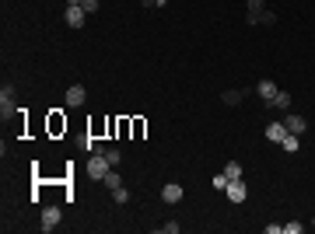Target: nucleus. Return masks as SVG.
Returning <instances> with one entry per match:
<instances>
[{"label": "nucleus", "instance_id": "7", "mask_svg": "<svg viewBox=\"0 0 315 234\" xmlns=\"http://www.w3.org/2000/svg\"><path fill=\"white\" fill-rule=\"evenodd\" d=\"M284 137H287V126H284V122H270V126H266V140L284 143Z\"/></svg>", "mask_w": 315, "mask_h": 234}, {"label": "nucleus", "instance_id": "26", "mask_svg": "<svg viewBox=\"0 0 315 234\" xmlns=\"http://www.w3.org/2000/svg\"><path fill=\"white\" fill-rule=\"evenodd\" d=\"M154 4H158V7H165V4H168V0H154Z\"/></svg>", "mask_w": 315, "mask_h": 234}, {"label": "nucleus", "instance_id": "19", "mask_svg": "<svg viewBox=\"0 0 315 234\" xmlns=\"http://www.w3.org/2000/svg\"><path fill=\"white\" fill-rule=\"evenodd\" d=\"M158 231H161V234H179V224H175V220H165Z\"/></svg>", "mask_w": 315, "mask_h": 234}, {"label": "nucleus", "instance_id": "8", "mask_svg": "<svg viewBox=\"0 0 315 234\" xmlns=\"http://www.w3.org/2000/svg\"><path fill=\"white\" fill-rule=\"evenodd\" d=\"M161 199H165V203H179V199H182V185H179V182H168V185L161 189Z\"/></svg>", "mask_w": 315, "mask_h": 234}, {"label": "nucleus", "instance_id": "22", "mask_svg": "<svg viewBox=\"0 0 315 234\" xmlns=\"http://www.w3.org/2000/svg\"><path fill=\"white\" fill-rule=\"evenodd\" d=\"M81 7H84V14H95V11H99V0H81Z\"/></svg>", "mask_w": 315, "mask_h": 234}, {"label": "nucleus", "instance_id": "12", "mask_svg": "<svg viewBox=\"0 0 315 234\" xmlns=\"http://www.w3.org/2000/svg\"><path fill=\"white\" fill-rule=\"evenodd\" d=\"M102 185H105L109 193H116L119 185H123V178H119V172H112V168H109V172H105V178H102Z\"/></svg>", "mask_w": 315, "mask_h": 234}, {"label": "nucleus", "instance_id": "1", "mask_svg": "<svg viewBox=\"0 0 315 234\" xmlns=\"http://www.w3.org/2000/svg\"><path fill=\"white\" fill-rule=\"evenodd\" d=\"M14 112H21L18 105H14V88H11V84H4V91H0V116L11 119Z\"/></svg>", "mask_w": 315, "mask_h": 234}, {"label": "nucleus", "instance_id": "24", "mask_svg": "<svg viewBox=\"0 0 315 234\" xmlns=\"http://www.w3.org/2000/svg\"><path fill=\"white\" fill-rule=\"evenodd\" d=\"M266 234H284V224H266Z\"/></svg>", "mask_w": 315, "mask_h": 234}, {"label": "nucleus", "instance_id": "10", "mask_svg": "<svg viewBox=\"0 0 315 234\" xmlns=\"http://www.w3.org/2000/svg\"><path fill=\"white\" fill-rule=\"evenodd\" d=\"M284 126H287V133H305V126H308V122H305V116H287V122H284Z\"/></svg>", "mask_w": 315, "mask_h": 234}, {"label": "nucleus", "instance_id": "15", "mask_svg": "<svg viewBox=\"0 0 315 234\" xmlns=\"http://www.w3.org/2000/svg\"><path fill=\"white\" fill-rule=\"evenodd\" d=\"M102 154H105V161H109V164H112V168H116L119 161H123V154H119L116 147H102Z\"/></svg>", "mask_w": 315, "mask_h": 234}, {"label": "nucleus", "instance_id": "11", "mask_svg": "<svg viewBox=\"0 0 315 234\" xmlns=\"http://www.w3.org/2000/svg\"><path fill=\"white\" fill-rule=\"evenodd\" d=\"M266 105H270V109H291V95H287V91H277Z\"/></svg>", "mask_w": 315, "mask_h": 234}, {"label": "nucleus", "instance_id": "4", "mask_svg": "<svg viewBox=\"0 0 315 234\" xmlns=\"http://www.w3.org/2000/svg\"><path fill=\"white\" fill-rule=\"evenodd\" d=\"M109 168H112V164L105 161V154H95V157H91V164H88V175H91V178H99V182H102Z\"/></svg>", "mask_w": 315, "mask_h": 234}, {"label": "nucleus", "instance_id": "3", "mask_svg": "<svg viewBox=\"0 0 315 234\" xmlns=\"http://www.w3.org/2000/svg\"><path fill=\"white\" fill-rule=\"evenodd\" d=\"M224 196H228L231 203H245V196H249V189H245V182H242V178H235V182H228V189H224Z\"/></svg>", "mask_w": 315, "mask_h": 234}, {"label": "nucleus", "instance_id": "5", "mask_svg": "<svg viewBox=\"0 0 315 234\" xmlns=\"http://www.w3.org/2000/svg\"><path fill=\"white\" fill-rule=\"evenodd\" d=\"M63 101H67L70 109L84 105V88H81V84H70V88H67V95H63Z\"/></svg>", "mask_w": 315, "mask_h": 234}, {"label": "nucleus", "instance_id": "13", "mask_svg": "<svg viewBox=\"0 0 315 234\" xmlns=\"http://www.w3.org/2000/svg\"><path fill=\"white\" fill-rule=\"evenodd\" d=\"M273 95H277V84H273V80H259V98H263V101H270Z\"/></svg>", "mask_w": 315, "mask_h": 234}, {"label": "nucleus", "instance_id": "18", "mask_svg": "<svg viewBox=\"0 0 315 234\" xmlns=\"http://www.w3.org/2000/svg\"><path fill=\"white\" fill-rule=\"evenodd\" d=\"M228 182H231V178L221 172V175H214V189H221V193H224V189H228Z\"/></svg>", "mask_w": 315, "mask_h": 234}, {"label": "nucleus", "instance_id": "16", "mask_svg": "<svg viewBox=\"0 0 315 234\" xmlns=\"http://www.w3.org/2000/svg\"><path fill=\"white\" fill-rule=\"evenodd\" d=\"M224 175L231 178V182H235V178H242V164H238V161H228V164H224Z\"/></svg>", "mask_w": 315, "mask_h": 234}, {"label": "nucleus", "instance_id": "20", "mask_svg": "<svg viewBox=\"0 0 315 234\" xmlns=\"http://www.w3.org/2000/svg\"><path fill=\"white\" fill-rule=\"evenodd\" d=\"M112 199H116L119 206H123V203H130V193H126V189H123V185H119L116 193H112Z\"/></svg>", "mask_w": 315, "mask_h": 234}, {"label": "nucleus", "instance_id": "2", "mask_svg": "<svg viewBox=\"0 0 315 234\" xmlns=\"http://www.w3.org/2000/svg\"><path fill=\"white\" fill-rule=\"evenodd\" d=\"M60 217H63L60 206H46V210H42V231H46V234L56 231V227H60Z\"/></svg>", "mask_w": 315, "mask_h": 234}, {"label": "nucleus", "instance_id": "21", "mask_svg": "<svg viewBox=\"0 0 315 234\" xmlns=\"http://www.w3.org/2000/svg\"><path fill=\"white\" fill-rule=\"evenodd\" d=\"M305 231V224H298V220H291V224H284V234H301Z\"/></svg>", "mask_w": 315, "mask_h": 234}, {"label": "nucleus", "instance_id": "14", "mask_svg": "<svg viewBox=\"0 0 315 234\" xmlns=\"http://www.w3.org/2000/svg\"><path fill=\"white\" fill-rule=\"evenodd\" d=\"M280 147H284V151H287V154H294L298 147H301V140H298L294 133H287V137H284V143H280Z\"/></svg>", "mask_w": 315, "mask_h": 234}, {"label": "nucleus", "instance_id": "17", "mask_svg": "<svg viewBox=\"0 0 315 234\" xmlns=\"http://www.w3.org/2000/svg\"><path fill=\"white\" fill-rule=\"evenodd\" d=\"M242 98H245V91H224V95H221V101H224V105H238Z\"/></svg>", "mask_w": 315, "mask_h": 234}, {"label": "nucleus", "instance_id": "25", "mask_svg": "<svg viewBox=\"0 0 315 234\" xmlns=\"http://www.w3.org/2000/svg\"><path fill=\"white\" fill-rule=\"evenodd\" d=\"M140 4H144V7H158V4H154V0H140Z\"/></svg>", "mask_w": 315, "mask_h": 234}, {"label": "nucleus", "instance_id": "6", "mask_svg": "<svg viewBox=\"0 0 315 234\" xmlns=\"http://www.w3.org/2000/svg\"><path fill=\"white\" fill-rule=\"evenodd\" d=\"M84 18H88V14H84V7H81V4L67 7V25H70V28H81V25H84Z\"/></svg>", "mask_w": 315, "mask_h": 234}, {"label": "nucleus", "instance_id": "23", "mask_svg": "<svg viewBox=\"0 0 315 234\" xmlns=\"http://www.w3.org/2000/svg\"><path fill=\"white\" fill-rule=\"evenodd\" d=\"M259 25H277V14L273 11H263V14H259Z\"/></svg>", "mask_w": 315, "mask_h": 234}, {"label": "nucleus", "instance_id": "9", "mask_svg": "<svg viewBox=\"0 0 315 234\" xmlns=\"http://www.w3.org/2000/svg\"><path fill=\"white\" fill-rule=\"evenodd\" d=\"M245 4H249V14H245V21H249V25H259V14L266 11V7H263V0H245Z\"/></svg>", "mask_w": 315, "mask_h": 234}]
</instances>
